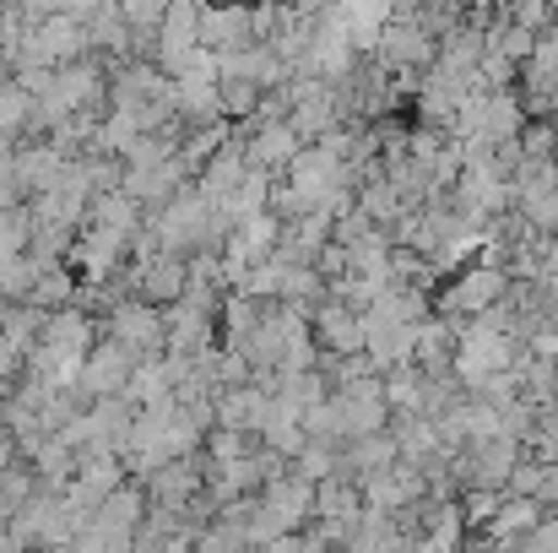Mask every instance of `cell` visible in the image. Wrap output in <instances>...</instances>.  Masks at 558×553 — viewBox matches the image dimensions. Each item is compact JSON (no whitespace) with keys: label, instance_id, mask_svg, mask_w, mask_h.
I'll return each instance as SVG.
<instances>
[{"label":"cell","instance_id":"obj_1","mask_svg":"<svg viewBox=\"0 0 558 553\" xmlns=\"http://www.w3.org/2000/svg\"><path fill=\"white\" fill-rule=\"evenodd\" d=\"M510 272L505 266H488V261H472L461 266L439 293H434V315L439 321H483L488 310H499L510 299Z\"/></svg>","mask_w":558,"mask_h":553},{"label":"cell","instance_id":"obj_2","mask_svg":"<svg viewBox=\"0 0 558 553\" xmlns=\"http://www.w3.org/2000/svg\"><path fill=\"white\" fill-rule=\"evenodd\" d=\"M104 326H109V342H120L131 359H163L169 353V326H163V310H153V304H142V299H125V304H114L109 315H104Z\"/></svg>","mask_w":558,"mask_h":553},{"label":"cell","instance_id":"obj_3","mask_svg":"<svg viewBox=\"0 0 558 553\" xmlns=\"http://www.w3.org/2000/svg\"><path fill=\"white\" fill-rule=\"evenodd\" d=\"M310 326H315V342H320L326 359H359V353H369V326H364V315L353 304L326 299L310 315Z\"/></svg>","mask_w":558,"mask_h":553},{"label":"cell","instance_id":"obj_4","mask_svg":"<svg viewBox=\"0 0 558 553\" xmlns=\"http://www.w3.org/2000/svg\"><path fill=\"white\" fill-rule=\"evenodd\" d=\"M136 364H142V359H131L120 342H109V337H104V342L93 348L87 369H82V385H76V390H82V401H87V407H93V401H114V396L125 401Z\"/></svg>","mask_w":558,"mask_h":553},{"label":"cell","instance_id":"obj_5","mask_svg":"<svg viewBox=\"0 0 558 553\" xmlns=\"http://www.w3.org/2000/svg\"><path fill=\"white\" fill-rule=\"evenodd\" d=\"M244 153H250V169H260V175H288L293 158L304 153V142L293 136L288 120H266V115H260V120L244 131Z\"/></svg>","mask_w":558,"mask_h":553},{"label":"cell","instance_id":"obj_6","mask_svg":"<svg viewBox=\"0 0 558 553\" xmlns=\"http://www.w3.org/2000/svg\"><path fill=\"white\" fill-rule=\"evenodd\" d=\"M260 510L282 521V532H310L315 521V483H304L293 467L277 472L266 489H260Z\"/></svg>","mask_w":558,"mask_h":553},{"label":"cell","instance_id":"obj_7","mask_svg":"<svg viewBox=\"0 0 558 553\" xmlns=\"http://www.w3.org/2000/svg\"><path fill=\"white\" fill-rule=\"evenodd\" d=\"M201 49H211V55L255 49V22H250V11H244V5H228V11L201 5Z\"/></svg>","mask_w":558,"mask_h":553},{"label":"cell","instance_id":"obj_8","mask_svg":"<svg viewBox=\"0 0 558 553\" xmlns=\"http://www.w3.org/2000/svg\"><path fill=\"white\" fill-rule=\"evenodd\" d=\"M359 516H364V483L348 467L315 483V521H359Z\"/></svg>","mask_w":558,"mask_h":553},{"label":"cell","instance_id":"obj_9","mask_svg":"<svg viewBox=\"0 0 558 553\" xmlns=\"http://www.w3.org/2000/svg\"><path fill=\"white\" fill-rule=\"evenodd\" d=\"M396 461H401V445H396V434H369V440H353V445L342 450V467H348L359 483L385 478Z\"/></svg>","mask_w":558,"mask_h":553},{"label":"cell","instance_id":"obj_10","mask_svg":"<svg viewBox=\"0 0 558 553\" xmlns=\"http://www.w3.org/2000/svg\"><path fill=\"white\" fill-rule=\"evenodd\" d=\"M379 385H385V401H390L396 418H423L428 374H423L417 364H401V369H390V374H379Z\"/></svg>","mask_w":558,"mask_h":553},{"label":"cell","instance_id":"obj_11","mask_svg":"<svg viewBox=\"0 0 558 553\" xmlns=\"http://www.w3.org/2000/svg\"><path fill=\"white\" fill-rule=\"evenodd\" d=\"M543 521H548V510H543L537 500H510V494H505V510L494 516L488 543H526Z\"/></svg>","mask_w":558,"mask_h":553},{"label":"cell","instance_id":"obj_12","mask_svg":"<svg viewBox=\"0 0 558 553\" xmlns=\"http://www.w3.org/2000/svg\"><path fill=\"white\" fill-rule=\"evenodd\" d=\"M33 109H38V104H33L16 82H5V87H0V136L16 142V131H33Z\"/></svg>","mask_w":558,"mask_h":553},{"label":"cell","instance_id":"obj_13","mask_svg":"<svg viewBox=\"0 0 558 553\" xmlns=\"http://www.w3.org/2000/svg\"><path fill=\"white\" fill-rule=\"evenodd\" d=\"M456 505H461V516H466V532H472V527H494V516L505 510V494H494V489H466Z\"/></svg>","mask_w":558,"mask_h":553},{"label":"cell","instance_id":"obj_14","mask_svg":"<svg viewBox=\"0 0 558 553\" xmlns=\"http://www.w3.org/2000/svg\"><path fill=\"white\" fill-rule=\"evenodd\" d=\"M293 472L304 478V483H326V478H337L342 472V450H326V445H310L299 461H293Z\"/></svg>","mask_w":558,"mask_h":553},{"label":"cell","instance_id":"obj_15","mask_svg":"<svg viewBox=\"0 0 558 553\" xmlns=\"http://www.w3.org/2000/svg\"><path fill=\"white\" fill-rule=\"evenodd\" d=\"M260 553H326V549H320V538H315V532H288V538L266 543Z\"/></svg>","mask_w":558,"mask_h":553},{"label":"cell","instance_id":"obj_16","mask_svg":"<svg viewBox=\"0 0 558 553\" xmlns=\"http://www.w3.org/2000/svg\"><path fill=\"white\" fill-rule=\"evenodd\" d=\"M0 553H27L16 538H11V527H0Z\"/></svg>","mask_w":558,"mask_h":553},{"label":"cell","instance_id":"obj_17","mask_svg":"<svg viewBox=\"0 0 558 553\" xmlns=\"http://www.w3.org/2000/svg\"><path fill=\"white\" fill-rule=\"evenodd\" d=\"M554 407H558V401H554Z\"/></svg>","mask_w":558,"mask_h":553}]
</instances>
